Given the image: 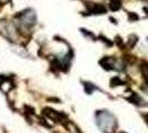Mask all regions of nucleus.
I'll use <instances>...</instances> for the list:
<instances>
[{
    "instance_id": "obj_1",
    "label": "nucleus",
    "mask_w": 148,
    "mask_h": 133,
    "mask_svg": "<svg viewBox=\"0 0 148 133\" xmlns=\"http://www.w3.org/2000/svg\"><path fill=\"white\" fill-rule=\"evenodd\" d=\"M96 123L98 128L105 133H114L116 131L117 121L115 115L107 110H99L96 112Z\"/></svg>"
},
{
    "instance_id": "obj_2",
    "label": "nucleus",
    "mask_w": 148,
    "mask_h": 133,
    "mask_svg": "<svg viewBox=\"0 0 148 133\" xmlns=\"http://www.w3.org/2000/svg\"><path fill=\"white\" fill-rule=\"evenodd\" d=\"M18 28L12 22L7 21L5 19L0 20V35L5 37L9 41H17L18 40Z\"/></svg>"
},
{
    "instance_id": "obj_3",
    "label": "nucleus",
    "mask_w": 148,
    "mask_h": 133,
    "mask_svg": "<svg viewBox=\"0 0 148 133\" xmlns=\"http://www.w3.org/2000/svg\"><path fill=\"white\" fill-rule=\"evenodd\" d=\"M100 64L103 66L106 70H117L121 71L125 69V62L116 58H110V57H106L104 59L100 60Z\"/></svg>"
},
{
    "instance_id": "obj_4",
    "label": "nucleus",
    "mask_w": 148,
    "mask_h": 133,
    "mask_svg": "<svg viewBox=\"0 0 148 133\" xmlns=\"http://www.w3.org/2000/svg\"><path fill=\"white\" fill-rule=\"evenodd\" d=\"M42 114H44L46 118L50 119V120H53V121H62V118L65 117L62 113L60 112H57L53 109H50V108H46L42 110Z\"/></svg>"
},
{
    "instance_id": "obj_5",
    "label": "nucleus",
    "mask_w": 148,
    "mask_h": 133,
    "mask_svg": "<svg viewBox=\"0 0 148 133\" xmlns=\"http://www.w3.org/2000/svg\"><path fill=\"white\" fill-rule=\"evenodd\" d=\"M14 88V83L8 80V79H2L0 81V90L3 92V93H8L11 91V89Z\"/></svg>"
},
{
    "instance_id": "obj_6",
    "label": "nucleus",
    "mask_w": 148,
    "mask_h": 133,
    "mask_svg": "<svg viewBox=\"0 0 148 133\" xmlns=\"http://www.w3.org/2000/svg\"><path fill=\"white\" fill-rule=\"evenodd\" d=\"M110 8L111 10H118L119 8H120V2H119L118 0H111Z\"/></svg>"
},
{
    "instance_id": "obj_7",
    "label": "nucleus",
    "mask_w": 148,
    "mask_h": 133,
    "mask_svg": "<svg viewBox=\"0 0 148 133\" xmlns=\"http://www.w3.org/2000/svg\"><path fill=\"white\" fill-rule=\"evenodd\" d=\"M137 42V37L136 36H130V38H129V41H128V43H129V45L130 47H134V44Z\"/></svg>"
},
{
    "instance_id": "obj_8",
    "label": "nucleus",
    "mask_w": 148,
    "mask_h": 133,
    "mask_svg": "<svg viewBox=\"0 0 148 133\" xmlns=\"http://www.w3.org/2000/svg\"><path fill=\"white\" fill-rule=\"evenodd\" d=\"M8 2H9V0H0V3H1V5H6Z\"/></svg>"
}]
</instances>
